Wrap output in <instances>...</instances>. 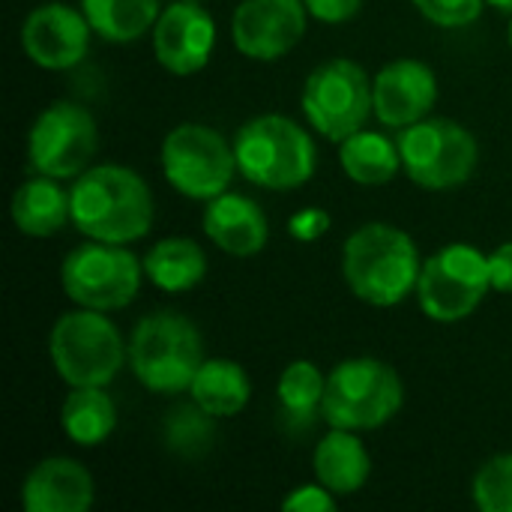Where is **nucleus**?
I'll list each match as a JSON object with an SVG mask.
<instances>
[{"mask_svg": "<svg viewBox=\"0 0 512 512\" xmlns=\"http://www.w3.org/2000/svg\"><path fill=\"white\" fill-rule=\"evenodd\" d=\"M240 174L270 192L306 186L318 168V147L306 126L285 114H258L234 135Z\"/></svg>", "mask_w": 512, "mask_h": 512, "instance_id": "nucleus-3", "label": "nucleus"}, {"mask_svg": "<svg viewBox=\"0 0 512 512\" xmlns=\"http://www.w3.org/2000/svg\"><path fill=\"white\" fill-rule=\"evenodd\" d=\"M489 273H492V291L512 294V240L489 252Z\"/></svg>", "mask_w": 512, "mask_h": 512, "instance_id": "nucleus-33", "label": "nucleus"}, {"mask_svg": "<svg viewBox=\"0 0 512 512\" xmlns=\"http://www.w3.org/2000/svg\"><path fill=\"white\" fill-rule=\"evenodd\" d=\"M324 390L327 375L312 360H291L276 381L279 417L291 432H306L324 420Z\"/></svg>", "mask_w": 512, "mask_h": 512, "instance_id": "nucleus-21", "label": "nucleus"}, {"mask_svg": "<svg viewBox=\"0 0 512 512\" xmlns=\"http://www.w3.org/2000/svg\"><path fill=\"white\" fill-rule=\"evenodd\" d=\"M48 357L66 387H108L129 363V342L108 312L78 306L54 321Z\"/></svg>", "mask_w": 512, "mask_h": 512, "instance_id": "nucleus-5", "label": "nucleus"}, {"mask_svg": "<svg viewBox=\"0 0 512 512\" xmlns=\"http://www.w3.org/2000/svg\"><path fill=\"white\" fill-rule=\"evenodd\" d=\"M306 24L303 0H243L231 15V42L243 57L273 63L297 48Z\"/></svg>", "mask_w": 512, "mask_h": 512, "instance_id": "nucleus-13", "label": "nucleus"}, {"mask_svg": "<svg viewBox=\"0 0 512 512\" xmlns=\"http://www.w3.org/2000/svg\"><path fill=\"white\" fill-rule=\"evenodd\" d=\"M93 27L84 9L66 3H42L21 24V48L33 66L66 72L87 57Z\"/></svg>", "mask_w": 512, "mask_h": 512, "instance_id": "nucleus-15", "label": "nucleus"}, {"mask_svg": "<svg viewBox=\"0 0 512 512\" xmlns=\"http://www.w3.org/2000/svg\"><path fill=\"white\" fill-rule=\"evenodd\" d=\"M216 420L213 414H207L198 402H186V405H174L165 417H162V444L171 456L186 459V462H198L204 459L213 447H216Z\"/></svg>", "mask_w": 512, "mask_h": 512, "instance_id": "nucleus-27", "label": "nucleus"}, {"mask_svg": "<svg viewBox=\"0 0 512 512\" xmlns=\"http://www.w3.org/2000/svg\"><path fill=\"white\" fill-rule=\"evenodd\" d=\"M420 249L414 237L390 222H366L342 243V276L348 291L375 309H393L417 291Z\"/></svg>", "mask_w": 512, "mask_h": 512, "instance_id": "nucleus-2", "label": "nucleus"}, {"mask_svg": "<svg viewBox=\"0 0 512 512\" xmlns=\"http://www.w3.org/2000/svg\"><path fill=\"white\" fill-rule=\"evenodd\" d=\"M333 219L324 207H300L288 216V234L297 243H315L330 231Z\"/></svg>", "mask_w": 512, "mask_h": 512, "instance_id": "nucleus-30", "label": "nucleus"}, {"mask_svg": "<svg viewBox=\"0 0 512 512\" xmlns=\"http://www.w3.org/2000/svg\"><path fill=\"white\" fill-rule=\"evenodd\" d=\"M336 495L327 489V486H321L318 480L315 483H306V486H297L291 495H285V501H282V510L288 512H330L336 510Z\"/></svg>", "mask_w": 512, "mask_h": 512, "instance_id": "nucleus-31", "label": "nucleus"}, {"mask_svg": "<svg viewBox=\"0 0 512 512\" xmlns=\"http://www.w3.org/2000/svg\"><path fill=\"white\" fill-rule=\"evenodd\" d=\"M99 150L96 117L69 99L45 105L27 132V162L33 174L75 180L93 165Z\"/></svg>", "mask_w": 512, "mask_h": 512, "instance_id": "nucleus-12", "label": "nucleus"}, {"mask_svg": "<svg viewBox=\"0 0 512 512\" xmlns=\"http://www.w3.org/2000/svg\"><path fill=\"white\" fill-rule=\"evenodd\" d=\"M309 9V18L321 24H345L360 15L363 0H303Z\"/></svg>", "mask_w": 512, "mask_h": 512, "instance_id": "nucleus-32", "label": "nucleus"}, {"mask_svg": "<svg viewBox=\"0 0 512 512\" xmlns=\"http://www.w3.org/2000/svg\"><path fill=\"white\" fill-rule=\"evenodd\" d=\"M204 336L192 318L159 309L144 315L129 336V369L141 387L159 396L189 393L204 363Z\"/></svg>", "mask_w": 512, "mask_h": 512, "instance_id": "nucleus-4", "label": "nucleus"}, {"mask_svg": "<svg viewBox=\"0 0 512 512\" xmlns=\"http://www.w3.org/2000/svg\"><path fill=\"white\" fill-rule=\"evenodd\" d=\"M507 39H510V48H512V15H510V27H507Z\"/></svg>", "mask_w": 512, "mask_h": 512, "instance_id": "nucleus-35", "label": "nucleus"}, {"mask_svg": "<svg viewBox=\"0 0 512 512\" xmlns=\"http://www.w3.org/2000/svg\"><path fill=\"white\" fill-rule=\"evenodd\" d=\"M144 279V261L120 243L87 240L60 264L63 294L75 306L99 312L126 309L138 297Z\"/></svg>", "mask_w": 512, "mask_h": 512, "instance_id": "nucleus-10", "label": "nucleus"}, {"mask_svg": "<svg viewBox=\"0 0 512 512\" xmlns=\"http://www.w3.org/2000/svg\"><path fill=\"white\" fill-rule=\"evenodd\" d=\"M60 429L78 447H99L117 429V405L105 387H69L60 405Z\"/></svg>", "mask_w": 512, "mask_h": 512, "instance_id": "nucleus-24", "label": "nucleus"}, {"mask_svg": "<svg viewBox=\"0 0 512 512\" xmlns=\"http://www.w3.org/2000/svg\"><path fill=\"white\" fill-rule=\"evenodd\" d=\"M93 33L114 45H129L153 30L162 0H81Z\"/></svg>", "mask_w": 512, "mask_h": 512, "instance_id": "nucleus-26", "label": "nucleus"}, {"mask_svg": "<svg viewBox=\"0 0 512 512\" xmlns=\"http://www.w3.org/2000/svg\"><path fill=\"white\" fill-rule=\"evenodd\" d=\"M162 174L189 201H210L228 192L237 168L234 141L207 123H180L162 138Z\"/></svg>", "mask_w": 512, "mask_h": 512, "instance_id": "nucleus-11", "label": "nucleus"}, {"mask_svg": "<svg viewBox=\"0 0 512 512\" xmlns=\"http://www.w3.org/2000/svg\"><path fill=\"white\" fill-rule=\"evenodd\" d=\"M189 396L207 414L225 420V417H237L240 411H246V405L252 399V381L237 360L210 357L198 366Z\"/></svg>", "mask_w": 512, "mask_h": 512, "instance_id": "nucleus-22", "label": "nucleus"}, {"mask_svg": "<svg viewBox=\"0 0 512 512\" xmlns=\"http://www.w3.org/2000/svg\"><path fill=\"white\" fill-rule=\"evenodd\" d=\"M405 405L399 372L378 357H348L333 366L324 390V423L333 429L375 432Z\"/></svg>", "mask_w": 512, "mask_h": 512, "instance_id": "nucleus-6", "label": "nucleus"}, {"mask_svg": "<svg viewBox=\"0 0 512 512\" xmlns=\"http://www.w3.org/2000/svg\"><path fill=\"white\" fill-rule=\"evenodd\" d=\"M339 165L360 186H387L402 171L399 141L375 129H360L339 144Z\"/></svg>", "mask_w": 512, "mask_h": 512, "instance_id": "nucleus-25", "label": "nucleus"}, {"mask_svg": "<svg viewBox=\"0 0 512 512\" xmlns=\"http://www.w3.org/2000/svg\"><path fill=\"white\" fill-rule=\"evenodd\" d=\"M12 222L27 237H54L72 222V198L60 180L36 174L24 180L9 201Z\"/></svg>", "mask_w": 512, "mask_h": 512, "instance_id": "nucleus-20", "label": "nucleus"}, {"mask_svg": "<svg viewBox=\"0 0 512 512\" xmlns=\"http://www.w3.org/2000/svg\"><path fill=\"white\" fill-rule=\"evenodd\" d=\"M489 6H495L498 12H507V15H512V0H486Z\"/></svg>", "mask_w": 512, "mask_h": 512, "instance_id": "nucleus-34", "label": "nucleus"}, {"mask_svg": "<svg viewBox=\"0 0 512 512\" xmlns=\"http://www.w3.org/2000/svg\"><path fill=\"white\" fill-rule=\"evenodd\" d=\"M144 276L165 294H183L204 282L207 255L189 237H165L147 249Z\"/></svg>", "mask_w": 512, "mask_h": 512, "instance_id": "nucleus-23", "label": "nucleus"}, {"mask_svg": "<svg viewBox=\"0 0 512 512\" xmlns=\"http://www.w3.org/2000/svg\"><path fill=\"white\" fill-rule=\"evenodd\" d=\"M402 171L429 192L465 186L480 165V141L474 132L447 117H426L399 129Z\"/></svg>", "mask_w": 512, "mask_h": 512, "instance_id": "nucleus-7", "label": "nucleus"}, {"mask_svg": "<svg viewBox=\"0 0 512 512\" xmlns=\"http://www.w3.org/2000/svg\"><path fill=\"white\" fill-rule=\"evenodd\" d=\"M72 225L87 240L138 243L150 234L156 204L147 180L126 165H90L72 180Z\"/></svg>", "mask_w": 512, "mask_h": 512, "instance_id": "nucleus-1", "label": "nucleus"}, {"mask_svg": "<svg viewBox=\"0 0 512 512\" xmlns=\"http://www.w3.org/2000/svg\"><path fill=\"white\" fill-rule=\"evenodd\" d=\"M411 3L429 24L444 30L471 27L486 9V0H411Z\"/></svg>", "mask_w": 512, "mask_h": 512, "instance_id": "nucleus-29", "label": "nucleus"}, {"mask_svg": "<svg viewBox=\"0 0 512 512\" xmlns=\"http://www.w3.org/2000/svg\"><path fill=\"white\" fill-rule=\"evenodd\" d=\"M312 468L321 486H327L336 498H348L369 483L372 456L360 441V432L330 426V432L315 444Z\"/></svg>", "mask_w": 512, "mask_h": 512, "instance_id": "nucleus-19", "label": "nucleus"}, {"mask_svg": "<svg viewBox=\"0 0 512 512\" xmlns=\"http://www.w3.org/2000/svg\"><path fill=\"white\" fill-rule=\"evenodd\" d=\"M300 105L318 135L342 144L348 135L366 129L369 117H375L372 78L357 60L333 57L306 75Z\"/></svg>", "mask_w": 512, "mask_h": 512, "instance_id": "nucleus-9", "label": "nucleus"}, {"mask_svg": "<svg viewBox=\"0 0 512 512\" xmlns=\"http://www.w3.org/2000/svg\"><path fill=\"white\" fill-rule=\"evenodd\" d=\"M156 63L171 75L201 72L216 48V21L201 0H174L162 6L153 30Z\"/></svg>", "mask_w": 512, "mask_h": 512, "instance_id": "nucleus-14", "label": "nucleus"}, {"mask_svg": "<svg viewBox=\"0 0 512 512\" xmlns=\"http://www.w3.org/2000/svg\"><path fill=\"white\" fill-rule=\"evenodd\" d=\"M471 501L480 512H512V453H498L480 465L471 483Z\"/></svg>", "mask_w": 512, "mask_h": 512, "instance_id": "nucleus-28", "label": "nucleus"}, {"mask_svg": "<svg viewBox=\"0 0 512 512\" xmlns=\"http://www.w3.org/2000/svg\"><path fill=\"white\" fill-rule=\"evenodd\" d=\"M489 291V255L471 243H447L423 261L414 294L429 321L459 324L480 309Z\"/></svg>", "mask_w": 512, "mask_h": 512, "instance_id": "nucleus-8", "label": "nucleus"}, {"mask_svg": "<svg viewBox=\"0 0 512 512\" xmlns=\"http://www.w3.org/2000/svg\"><path fill=\"white\" fill-rule=\"evenodd\" d=\"M375 120L387 129H408L426 117L438 102V75L429 63L399 57L372 78Z\"/></svg>", "mask_w": 512, "mask_h": 512, "instance_id": "nucleus-16", "label": "nucleus"}, {"mask_svg": "<svg viewBox=\"0 0 512 512\" xmlns=\"http://www.w3.org/2000/svg\"><path fill=\"white\" fill-rule=\"evenodd\" d=\"M93 501V474L69 456L36 462L21 483V507L27 512H87Z\"/></svg>", "mask_w": 512, "mask_h": 512, "instance_id": "nucleus-18", "label": "nucleus"}, {"mask_svg": "<svg viewBox=\"0 0 512 512\" xmlns=\"http://www.w3.org/2000/svg\"><path fill=\"white\" fill-rule=\"evenodd\" d=\"M201 228L207 240L231 258H255L270 240V219L264 207L231 189L207 201Z\"/></svg>", "mask_w": 512, "mask_h": 512, "instance_id": "nucleus-17", "label": "nucleus"}]
</instances>
